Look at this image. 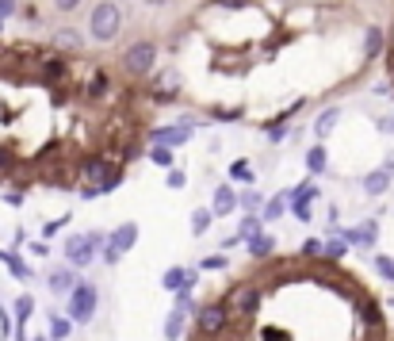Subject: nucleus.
Here are the masks:
<instances>
[{
    "mask_svg": "<svg viewBox=\"0 0 394 341\" xmlns=\"http://www.w3.org/2000/svg\"><path fill=\"white\" fill-rule=\"evenodd\" d=\"M214 299L226 322L211 341H390L379 296L341 261H257Z\"/></svg>",
    "mask_w": 394,
    "mask_h": 341,
    "instance_id": "nucleus-1",
    "label": "nucleus"
},
{
    "mask_svg": "<svg viewBox=\"0 0 394 341\" xmlns=\"http://www.w3.org/2000/svg\"><path fill=\"white\" fill-rule=\"evenodd\" d=\"M81 177H84V184L88 188H96L100 196H108V192H115L119 184H123V177H127V161L123 157H115V154H84L81 157Z\"/></svg>",
    "mask_w": 394,
    "mask_h": 341,
    "instance_id": "nucleus-2",
    "label": "nucleus"
},
{
    "mask_svg": "<svg viewBox=\"0 0 394 341\" xmlns=\"http://www.w3.org/2000/svg\"><path fill=\"white\" fill-rule=\"evenodd\" d=\"M119 31H123V12H119V4H115V0H100V4L88 12L92 43H111Z\"/></svg>",
    "mask_w": 394,
    "mask_h": 341,
    "instance_id": "nucleus-3",
    "label": "nucleus"
},
{
    "mask_svg": "<svg viewBox=\"0 0 394 341\" xmlns=\"http://www.w3.org/2000/svg\"><path fill=\"white\" fill-rule=\"evenodd\" d=\"M119 65H123V73H127V77H134V81L149 77V73H153V65H157V43L153 39L130 43L127 50H123V58H119Z\"/></svg>",
    "mask_w": 394,
    "mask_h": 341,
    "instance_id": "nucleus-4",
    "label": "nucleus"
},
{
    "mask_svg": "<svg viewBox=\"0 0 394 341\" xmlns=\"http://www.w3.org/2000/svg\"><path fill=\"white\" fill-rule=\"evenodd\" d=\"M96 307H100V291H96V284H88V280H81L77 288L65 296V318L69 322H92L96 318Z\"/></svg>",
    "mask_w": 394,
    "mask_h": 341,
    "instance_id": "nucleus-5",
    "label": "nucleus"
},
{
    "mask_svg": "<svg viewBox=\"0 0 394 341\" xmlns=\"http://www.w3.org/2000/svg\"><path fill=\"white\" fill-rule=\"evenodd\" d=\"M100 250H104V234H100V230H88V234H73V238H65V257H69L73 269H84L88 261H96Z\"/></svg>",
    "mask_w": 394,
    "mask_h": 341,
    "instance_id": "nucleus-6",
    "label": "nucleus"
},
{
    "mask_svg": "<svg viewBox=\"0 0 394 341\" xmlns=\"http://www.w3.org/2000/svg\"><path fill=\"white\" fill-rule=\"evenodd\" d=\"M134 242H138V223H123V226H115L111 242L104 245V264H119L127 250H134Z\"/></svg>",
    "mask_w": 394,
    "mask_h": 341,
    "instance_id": "nucleus-7",
    "label": "nucleus"
},
{
    "mask_svg": "<svg viewBox=\"0 0 394 341\" xmlns=\"http://www.w3.org/2000/svg\"><path fill=\"white\" fill-rule=\"evenodd\" d=\"M108 96H111V73L104 69V65H96V69L88 73V81H84L81 100L84 104H100V100H108Z\"/></svg>",
    "mask_w": 394,
    "mask_h": 341,
    "instance_id": "nucleus-8",
    "label": "nucleus"
},
{
    "mask_svg": "<svg viewBox=\"0 0 394 341\" xmlns=\"http://www.w3.org/2000/svg\"><path fill=\"white\" fill-rule=\"evenodd\" d=\"M195 284H199V269H184V264H176V269H168L161 276V288L173 291V296H180V291H192Z\"/></svg>",
    "mask_w": 394,
    "mask_h": 341,
    "instance_id": "nucleus-9",
    "label": "nucleus"
},
{
    "mask_svg": "<svg viewBox=\"0 0 394 341\" xmlns=\"http://www.w3.org/2000/svg\"><path fill=\"white\" fill-rule=\"evenodd\" d=\"M149 138H153V146L173 150V146H184V142L192 138V130L180 127V123H168V127H153V130H149Z\"/></svg>",
    "mask_w": 394,
    "mask_h": 341,
    "instance_id": "nucleus-10",
    "label": "nucleus"
},
{
    "mask_svg": "<svg viewBox=\"0 0 394 341\" xmlns=\"http://www.w3.org/2000/svg\"><path fill=\"white\" fill-rule=\"evenodd\" d=\"M46 284H50V291L54 296H69L73 288H77V272H73V264H58V269H50L46 272Z\"/></svg>",
    "mask_w": 394,
    "mask_h": 341,
    "instance_id": "nucleus-11",
    "label": "nucleus"
},
{
    "mask_svg": "<svg viewBox=\"0 0 394 341\" xmlns=\"http://www.w3.org/2000/svg\"><path fill=\"white\" fill-rule=\"evenodd\" d=\"M230 211H238V192L230 184H219L214 188V200H211V215L214 219H226Z\"/></svg>",
    "mask_w": 394,
    "mask_h": 341,
    "instance_id": "nucleus-12",
    "label": "nucleus"
},
{
    "mask_svg": "<svg viewBox=\"0 0 394 341\" xmlns=\"http://www.w3.org/2000/svg\"><path fill=\"white\" fill-rule=\"evenodd\" d=\"M344 242H352V245H364V250H371L375 242H379V223L368 219V223H360L356 230L344 234Z\"/></svg>",
    "mask_w": 394,
    "mask_h": 341,
    "instance_id": "nucleus-13",
    "label": "nucleus"
},
{
    "mask_svg": "<svg viewBox=\"0 0 394 341\" xmlns=\"http://www.w3.org/2000/svg\"><path fill=\"white\" fill-rule=\"evenodd\" d=\"M249 257L253 261H272V253H276V242L268 238V234H257V238H249Z\"/></svg>",
    "mask_w": 394,
    "mask_h": 341,
    "instance_id": "nucleus-14",
    "label": "nucleus"
},
{
    "mask_svg": "<svg viewBox=\"0 0 394 341\" xmlns=\"http://www.w3.org/2000/svg\"><path fill=\"white\" fill-rule=\"evenodd\" d=\"M54 46L65 50V54L81 50V31H77V27H58V31H54Z\"/></svg>",
    "mask_w": 394,
    "mask_h": 341,
    "instance_id": "nucleus-15",
    "label": "nucleus"
},
{
    "mask_svg": "<svg viewBox=\"0 0 394 341\" xmlns=\"http://www.w3.org/2000/svg\"><path fill=\"white\" fill-rule=\"evenodd\" d=\"M387 188H390V173H387V169H375V173L364 177V192H368V196H383Z\"/></svg>",
    "mask_w": 394,
    "mask_h": 341,
    "instance_id": "nucleus-16",
    "label": "nucleus"
},
{
    "mask_svg": "<svg viewBox=\"0 0 394 341\" xmlns=\"http://www.w3.org/2000/svg\"><path fill=\"white\" fill-rule=\"evenodd\" d=\"M306 169H311L314 177H318V173H325V169H330V154H325V146H322V142H318V146H311V150H306Z\"/></svg>",
    "mask_w": 394,
    "mask_h": 341,
    "instance_id": "nucleus-17",
    "label": "nucleus"
},
{
    "mask_svg": "<svg viewBox=\"0 0 394 341\" xmlns=\"http://www.w3.org/2000/svg\"><path fill=\"white\" fill-rule=\"evenodd\" d=\"M383 43H387V35H383L379 27H368V35H364V58H379Z\"/></svg>",
    "mask_w": 394,
    "mask_h": 341,
    "instance_id": "nucleus-18",
    "label": "nucleus"
},
{
    "mask_svg": "<svg viewBox=\"0 0 394 341\" xmlns=\"http://www.w3.org/2000/svg\"><path fill=\"white\" fill-rule=\"evenodd\" d=\"M337 123H341V108L322 111V116H318V123H314V135H318V138H330V130L337 127Z\"/></svg>",
    "mask_w": 394,
    "mask_h": 341,
    "instance_id": "nucleus-19",
    "label": "nucleus"
},
{
    "mask_svg": "<svg viewBox=\"0 0 394 341\" xmlns=\"http://www.w3.org/2000/svg\"><path fill=\"white\" fill-rule=\"evenodd\" d=\"M238 207H241V211H245V215H257L260 207H265V196H260L257 188H245V192L238 196Z\"/></svg>",
    "mask_w": 394,
    "mask_h": 341,
    "instance_id": "nucleus-20",
    "label": "nucleus"
},
{
    "mask_svg": "<svg viewBox=\"0 0 394 341\" xmlns=\"http://www.w3.org/2000/svg\"><path fill=\"white\" fill-rule=\"evenodd\" d=\"M230 177H233V181H241V184H253V177H257V173H253V161L249 157H238L230 165Z\"/></svg>",
    "mask_w": 394,
    "mask_h": 341,
    "instance_id": "nucleus-21",
    "label": "nucleus"
},
{
    "mask_svg": "<svg viewBox=\"0 0 394 341\" xmlns=\"http://www.w3.org/2000/svg\"><path fill=\"white\" fill-rule=\"evenodd\" d=\"M291 203H314V196H318V184L314 181H303L299 188H291Z\"/></svg>",
    "mask_w": 394,
    "mask_h": 341,
    "instance_id": "nucleus-22",
    "label": "nucleus"
},
{
    "mask_svg": "<svg viewBox=\"0 0 394 341\" xmlns=\"http://www.w3.org/2000/svg\"><path fill=\"white\" fill-rule=\"evenodd\" d=\"M260 226H265V219H260V215H245V219H241V230H238V242L257 238V234H260Z\"/></svg>",
    "mask_w": 394,
    "mask_h": 341,
    "instance_id": "nucleus-23",
    "label": "nucleus"
},
{
    "mask_svg": "<svg viewBox=\"0 0 394 341\" xmlns=\"http://www.w3.org/2000/svg\"><path fill=\"white\" fill-rule=\"evenodd\" d=\"M211 219H214L211 207H199V211L192 215V234H195V238H203V234L211 230Z\"/></svg>",
    "mask_w": 394,
    "mask_h": 341,
    "instance_id": "nucleus-24",
    "label": "nucleus"
},
{
    "mask_svg": "<svg viewBox=\"0 0 394 341\" xmlns=\"http://www.w3.org/2000/svg\"><path fill=\"white\" fill-rule=\"evenodd\" d=\"M371 261H375V272H379L383 280H390V284H394V257H387V253H375Z\"/></svg>",
    "mask_w": 394,
    "mask_h": 341,
    "instance_id": "nucleus-25",
    "label": "nucleus"
},
{
    "mask_svg": "<svg viewBox=\"0 0 394 341\" xmlns=\"http://www.w3.org/2000/svg\"><path fill=\"white\" fill-rule=\"evenodd\" d=\"M0 261H4V264H8V269H12V272H16V276H20V280L27 276V264H23L20 257H16L12 250H0Z\"/></svg>",
    "mask_w": 394,
    "mask_h": 341,
    "instance_id": "nucleus-26",
    "label": "nucleus"
},
{
    "mask_svg": "<svg viewBox=\"0 0 394 341\" xmlns=\"http://www.w3.org/2000/svg\"><path fill=\"white\" fill-rule=\"evenodd\" d=\"M69 330H73V322H69V318H58V315H54V322H50V337H54V341L69 337Z\"/></svg>",
    "mask_w": 394,
    "mask_h": 341,
    "instance_id": "nucleus-27",
    "label": "nucleus"
},
{
    "mask_svg": "<svg viewBox=\"0 0 394 341\" xmlns=\"http://www.w3.org/2000/svg\"><path fill=\"white\" fill-rule=\"evenodd\" d=\"M344 253H349V242H325V253H322V257L325 261H341Z\"/></svg>",
    "mask_w": 394,
    "mask_h": 341,
    "instance_id": "nucleus-28",
    "label": "nucleus"
},
{
    "mask_svg": "<svg viewBox=\"0 0 394 341\" xmlns=\"http://www.w3.org/2000/svg\"><path fill=\"white\" fill-rule=\"evenodd\" d=\"M149 161H153V165H161V169H168V165H173V150L153 146V150H149Z\"/></svg>",
    "mask_w": 394,
    "mask_h": 341,
    "instance_id": "nucleus-29",
    "label": "nucleus"
},
{
    "mask_svg": "<svg viewBox=\"0 0 394 341\" xmlns=\"http://www.w3.org/2000/svg\"><path fill=\"white\" fill-rule=\"evenodd\" d=\"M299 253H303V257H311V261H318V257L325 253V245L318 242V238H306V242H303V250H299Z\"/></svg>",
    "mask_w": 394,
    "mask_h": 341,
    "instance_id": "nucleus-30",
    "label": "nucleus"
},
{
    "mask_svg": "<svg viewBox=\"0 0 394 341\" xmlns=\"http://www.w3.org/2000/svg\"><path fill=\"white\" fill-rule=\"evenodd\" d=\"M284 211H287L284 200H268V203H265V219H279Z\"/></svg>",
    "mask_w": 394,
    "mask_h": 341,
    "instance_id": "nucleus-31",
    "label": "nucleus"
},
{
    "mask_svg": "<svg viewBox=\"0 0 394 341\" xmlns=\"http://www.w3.org/2000/svg\"><path fill=\"white\" fill-rule=\"evenodd\" d=\"M35 311V303H31V296H20L16 299V315H20V322H27V315Z\"/></svg>",
    "mask_w": 394,
    "mask_h": 341,
    "instance_id": "nucleus-32",
    "label": "nucleus"
},
{
    "mask_svg": "<svg viewBox=\"0 0 394 341\" xmlns=\"http://www.w3.org/2000/svg\"><path fill=\"white\" fill-rule=\"evenodd\" d=\"M291 211H295V219L311 223V215H314V203H291Z\"/></svg>",
    "mask_w": 394,
    "mask_h": 341,
    "instance_id": "nucleus-33",
    "label": "nucleus"
},
{
    "mask_svg": "<svg viewBox=\"0 0 394 341\" xmlns=\"http://www.w3.org/2000/svg\"><path fill=\"white\" fill-rule=\"evenodd\" d=\"M16 8H20V0H0V23H4V20H12V16H16Z\"/></svg>",
    "mask_w": 394,
    "mask_h": 341,
    "instance_id": "nucleus-34",
    "label": "nucleus"
},
{
    "mask_svg": "<svg viewBox=\"0 0 394 341\" xmlns=\"http://www.w3.org/2000/svg\"><path fill=\"white\" fill-rule=\"evenodd\" d=\"M199 269H226V257H222V253H211V257H203Z\"/></svg>",
    "mask_w": 394,
    "mask_h": 341,
    "instance_id": "nucleus-35",
    "label": "nucleus"
},
{
    "mask_svg": "<svg viewBox=\"0 0 394 341\" xmlns=\"http://www.w3.org/2000/svg\"><path fill=\"white\" fill-rule=\"evenodd\" d=\"M241 116V108H214L211 111V119H238Z\"/></svg>",
    "mask_w": 394,
    "mask_h": 341,
    "instance_id": "nucleus-36",
    "label": "nucleus"
},
{
    "mask_svg": "<svg viewBox=\"0 0 394 341\" xmlns=\"http://www.w3.org/2000/svg\"><path fill=\"white\" fill-rule=\"evenodd\" d=\"M65 223H69V215H65V219H54V223H46V226H42V234H46V238H54V234H58Z\"/></svg>",
    "mask_w": 394,
    "mask_h": 341,
    "instance_id": "nucleus-37",
    "label": "nucleus"
},
{
    "mask_svg": "<svg viewBox=\"0 0 394 341\" xmlns=\"http://www.w3.org/2000/svg\"><path fill=\"white\" fill-rule=\"evenodd\" d=\"M184 184H187V177L180 169H173V173H168V188H184Z\"/></svg>",
    "mask_w": 394,
    "mask_h": 341,
    "instance_id": "nucleus-38",
    "label": "nucleus"
},
{
    "mask_svg": "<svg viewBox=\"0 0 394 341\" xmlns=\"http://www.w3.org/2000/svg\"><path fill=\"white\" fill-rule=\"evenodd\" d=\"M77 4H81V0H54V8H58V12H73Z\"/></svg>",
    "mask_w": 394,
    "mask_h": 341,
    "instance_id": "nucleus-39",
    "label": "nucleus"
},
{
    "mask_svg": "<svg viewBox=\"0 0 394 341\" xmlns=\"http://www.w3.org/2000/svg\"><path fill=\"white\" fill-rule=\"evenodd\" d=\"M20 16H23V20H27V23H35V20H39V8H35V4H27V8H23V12H20Z\"/></svg>",
    "mask_w": 394,
    "mask_h": 341,
    "instance_id": "nucleus-40",
    "label": "nucleus"
},
{
    "mask_svg": "<svg viewBox=\"0 0 394 341\" xmlns=\"http://www.w3.org/2000/svg\"><path fill=\"white\" fill-rule=\"evenodd\" d=\"M4 200H8V203H12V207H20V203H23V192H20V188H12V192H8V196H4Z\"/></svg>",
    "mask_w": 394,
    "mask_h": 341,
    "instance_id": "nucleus-41",
    "label": "nucleus"
},
{
    "mask_svg": "<svg viewBox=\"0 0 394 341\" xmlns=\"http://www.w3.org/2000/svg\"><path fill=\"white\" fill-rule=\"evenodd\" d=\"M383 169H387V173L394 177V154H387V165H383Z\"/></svg>",
    "mask_w": 394,
    "mask_h": 341,
    "instance_id": "nucleus-42",
    "label": "nucleus"
},
{
    "mask_svg": "<svg viewBox=\"0 0 394 341\" xmlns=\"http://www.w3.org/2000/svg\"><path fill=\"white\" fill-rule=\"evenodd\" d=\"M383 130H394V119H383Z\"/></svg>",
    "mask_w": 394,
    "mask_h": 341,
    "instance_id": "nucleus-43",
    "label": "nucleus"
},
{
    "mask_svg": "<svg viewBox=\"0 0 394 341\" xmlns=\"http://www.w3.org/2000/svg\"><path fill=\"white\" fill-rule=\"evenodd\" d=\"M149 4H165V0H149Z\"/></svg>",
    "mask_w": 394,
    "mask_h": 341,
    "instance_id": "nucleus-44",
    "label": "nucleus"
},
{
    "mask_svg": "<svg viewBox=\"0 0 394 341\" xmlns=\"http://www.w3.org/2000/svg\"><path fill=\"white\" fill-rule=\"evenodd\" d=\"M35 341H46V337H35Z\"/></svg>",
    "mask_w": 394,
    "mask_h": 341,
    "instance_id": "nucleus-45",
    "label": "nucleus"
}]
</instances>
